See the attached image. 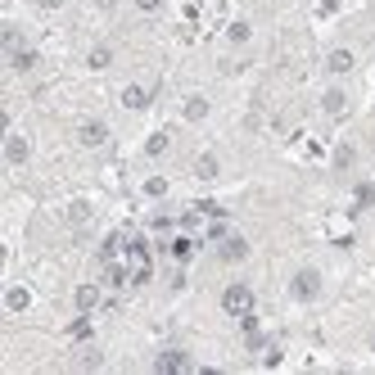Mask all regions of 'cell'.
I'll return each mask as SVG.
<instances>
[{
  "instance_id": "cell-11",
  "label": "cell",
  "mask_w": 375,
  "mask_h": 375,
  "mask_svg": "<svg viewBox=\"0 0 375 375\" xmlns=\"http://www.w3.org/2000/svg\"><path fill=\"white\" fill-rule=\"evenodd\" d=\"M168 145H172V136H168V131H158V136H149V141H145V154H149V158H163V154H168Z\"/></svg>"
},
{
  "instance_id": "cell-21",
  "label": "cell",
  "mask_w": 375,
  "mask_h": 375,
  "mask_svg": "<svg viewBox=\"0 0 375 375\" xmlns=\"http://www.w3.org/2000/svg\"><path fill=\"white\" fill-rule=\"evenodd\" d=\"M95 9H99V14H114V9H118V0H95Z\"/></svg>"
},
{
  "instance_id": "cell-12",
  "label": "cell",
  "mask_w": 375,
  "mask_h": 375,
  "mask_svg": "<svg viewBox=\"0 0 375 375\" xmlns=\"http://www.w3.org/2000/svg\"><path fill=\"white\" fill-rule=\"evenodd\" d=\"M122 104H127V109H145L149 91H145V86H127V91H122Z\"/></svg>"
},
{
  "instance_id": "cell-5",
  "label": "cell",
  "mask_w": 375,
  "mask_h": 375,
  "mask_svg": "<svg viewBox=\"0 0 375 375\" xmlns=\"http://www.w3.org/2000/svg\"><path fill=\"white\" fill-rule=\"evenodd\" d=\"M36 64H41L36 45H18V50H9V68H14V72H32Z\"/></svg>"
},
{
  "instance_id": "cell-9",
  "label": "cell",
  "mask_w": 375,
  "mask_h": 375,
  "mask_svg": "<svg viewBox=\"0 0 375 375\" xmlns=\"http://www.w3.org/2000/svg\"><path fill=\"white\" fill-rule=\"evenodd\" d=\"M321 109H326V114H330V118H339V114H344V109H348V95L339 91V86H330V91H326V95H321Z\"/></svg>"
},
{
  "instance_id": "cell-10",
  "label": "cell",
  "mask_w": 375,
  "mask_h": 375,
  "mask_svg": "<svg viewBox=\"0 0 375 375\" xmlns=\"http://www.w3.org/2000/svg\"><path fill=\"white\" fill-rule=\"evenodd\" d=\"M208 109H212V104H208L204 95H190V99L181 104V114H185V122H204V118H208Z\"/></svg>"
},
{
  "instance_id": "cell-14",
  "label": "cell",
  "mask_w": 375,
  "mask_h": 375,
  "mask_svg": "<svg viewBox=\"0 0 375 375\" xmlns=\"http://www.w3.org/2000/svg\"><path fill=\"white\" fill-rule=\"evenodd\" d=\"M249 36H254V28H249V23H231L227 45H249Z\"/></svg>"
},
{
  "instance_id": "cell-3",
  "label": "cell",
  "mask_w": 375,
  "mask_h": 375,
  "mask_svg": "<svg viewBox=\"0 0 375 375\" xmlns=\"http://www.w3.org/2000/svg\"><path fill=\"white\" fill-rule=\"evenodd\" d=\"M154 371H158V375H181V371H195V357L185 353V348H163V353H154Z\"/></svg>"
},
{
  "instance_id": "cell-8",
  "label": "cell",
  "mask_w": 375,
  "mask_h": 375,
  "mask_svg": "<svg viewBox=\"0 0 375 375\" xmlns=\"http://www.w3.org/2000/svg\"><path fill=\"white\" fill-rule=\"evenodd\" d=\"M348 68H353V55H348V50H330V55H326V72H330V77H344Z\"/></svg>"
},
{
  "instance_id": "cell-6",
  "label": "cell",
  "mask_w": 375,
  "mask_h": 375,
  "mask_svg": "<svg viewBox=\"0 0 375 375\" xmlns=\"http://www.w3.org/2000/svg\"><path fill=\"white\" fill-rule=\"evenodd\" d=\"M5 158H9V168H23L32 158V149H28V141H23L18 131H9V145H5Z\"/></svg>"
},
{
  "instance_id": "cell-2",
  "label": "cell",
  "mask_w": 375,
  "mask_h": 375,
  "mask_svg": "<svg viewBox=\"0 0 375 375\" xmlns=\"http://www.w3.org/2000/svg\"><path fill=\"white\" fill-rule=\"evenodd\" d=\"M317 294H321V271L317 267H298L294 281H290V298L294 303H312Z\"/></svg>"
},
{
  "instance_id": "cell-16",
  "label": "cell",
  "mask_w": 375,
  "mask_h": 375,
  "mask_svg": "<svg viewBox=\"0 0 375 375\" xmlns=\"http://www.w3.org/2000/svg\"><path fill=\"white\" fill-rule=\"evenodd\" d=\"M145 195H149V199H163V195H168V181H163V177H149V181H145Z\"/></svg>"
},
{
  "instance_id": "cell-17",
  "label": "cell",
  "mask_w": 375,
  "mask_h": 375,
  "mask_svg": "<svg viewBox=\"0 0 375 375\" xmlns=\"http://www.w3.org/2000/svg\"><path fill=\"white\" fill-rule=\"evenodd\" d=\"M109 59H114V50H109V45H95V55H91V68H104Z\"/></svg>"
},
{
  "instance_id": "cell-7",
  "label": "cell",
  "mask_w": 375,
  "mask_h": 375,
  "mask_svg": "<svg viewBox=\"0 0 375 375\" xmlns=\"http://www.w3.org/2000/svg\"><path fill=\"white\" fill-rule=\"evenodd\" d=\"M249 258V240H240V235H227V240H222V262H244Z\"/></svg>"
},
{
  "instance_id": "cell-18",
  "label": "cell",
  "mask_w": 375,
  "mask_h": 375,
  "mask_svg": "<svg viewBox=\"0 0 375 375\" xmlns=\"http://www.w3.org/2000/svg\"><path fill=\"white\" fill-rule=\"evenodd\" d=\"M136 9L141 14H163V0H136Z\"/></svg>"
},
{
  "instance_id": "cell-13",
  "label": "cell",
  "mask_w": 375,
  "mask_h": 375,
  "mask_svg": "<svg viewBox=\"0 0 375 375\" xmlns=\"http://www.w3.org/2000/svg\"><path fill=\"white\" fill-rule=\"evenodd\" d=\"M28 303H32V294L23 290V285H14V290L5 294V308H9V312H23V308H28Z\"/></svg>"
},
{
  "instance_id": "cell-1",
  "label": "cell",
  "mask_w": 375,
  "mask_h": 375,
  "mask_svg": "<svg viewBox=\"0 0 375 375\" xmlns=\"http://www.w3.org/2000/svg\"><path fill=\"white\" fill-rule=\"evenodd\" d=\"M254 285H244V281H235V285H227V290H222V312H227V317H254Z\"/></svg>"
},
{
  "instance_id": "cell-20",
  "label": "cell",
  "mask_w": 375,
  "mask_h": 375,
  "mask_svg": "<svg viewBox=\"0 0 375 375\" xmlns=\"http://www.w3.org/2000/svg\"><path fill=\"white\" fill-rule=\"evenodd\" d=\"M36 5H41L45 14H59V9H64V0H36Z\"/></svg>"
},
{
  "instance_id": "cell-4",
  "label": "cell",
  "mask_w": 375,
  "mask_h": 375,
  "mask_svg": "<svg viewBox=\"0 0 375 375\" xmlns=\"http://www.w3.org/2000/svg\"><path fill=\"white\" fill-rule=\"evenodd\" d=\"M77 141H82L86 149H95V145H104V141H109V127H104L99 118H86L82 127H77Z\"/></svg>"
},
{
  "instance_id": "cell-19",
  "label": "cell",
  "mask_w": 375,
  "mask_h": 375,
  "mask_svg": "<svg viewBox=\"0 0 375 375\" xmlns=\"http://www.w3.org/2000/svg\"><path fill=\"white\" fill-rule=\"evenodd\" d=\"M172 258H177V262L190 258V240H172Z\"/></svg>"
},
{
  "instance_id": "cell-15",
  "label": "cell",
  "mask_w": 375,
  "mask_h": 375,
  "mask_svg": "<svg viewBox=\"0 0 375 375\" xmlns=\"http://www.w3.org/2000/svg\"><path fill=\"white\" fill-rule=\"evenodd\" d=\"M99 303V290H95V285H82V290H77V312H91Z\"/></svg>"
}]
</instances>
